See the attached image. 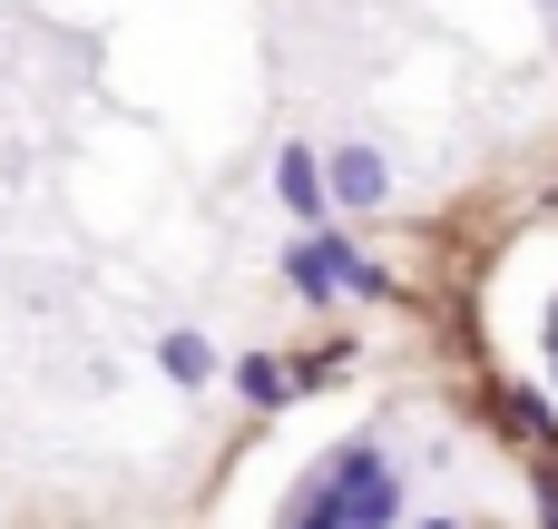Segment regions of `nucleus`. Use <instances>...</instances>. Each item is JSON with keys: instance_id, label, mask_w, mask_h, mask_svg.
I'll return each mask as SVG.
<instances>
[{"instance_id": "obj_1", "label": "nucleus", "mask_w": 558, "mask_h": 529, "mask_svg": "<svg viewBox=\"0 0 558 529\" xmlns=\"http://www.w3.org/2000/svg\"><path fill=\"white\" fill-rule=\"evenodd\" d=\"M284 520L294 529H383V520H402V471H392L383 442L363 432V442H343L333 461L304 471V491L284 501Z\"/></svg>"}, {"instance_id": "obj_2", "label": "nucleus", "mask_w": 558, "mask_h": 529, "mask_svg": "<svg viewBox=\"0 0 558 529\" xmlns=\"http://www.w3.org/2000/svg\"><path fill=\"white\" fill-rule=\"evenodd\" d=\"M324 177H333V206H353V216H373V206L392 196V167H383L373 147H333Z\"/></svg>"}, {"instance_id": "obj_3", "label": "nucleus", "mask_w": 558, "mask_h": 529, "mask_svg": "<svg viewBox=\"0 0 558 529\" xmlns=\"http://www.w3.org/2000/svg\"><path fill=\"white\" fill-rule=\"evenodd\" d=\"M275 196H284L294 216H324V206H333V177H324V157H314V147H284V157H275Z\"/></svg>"}, {"instance_id": "obj_4", "label": "nucleus", "mask_w": 558, "mask_h": 529, "mask_svg": "<svg viewBox=\"0 0 558 529\" xmlns=\"http://www.w3.org/2000/svg\"><path fill=\"white\" fill-rule=\"evenodd\" d=\"M284 285H294L304 304H333V294H343V265H333V245H324V236H294V245H284Z\"/></svg>"}, {"instance_id": "obj_5", "label": "nucleus", "mask_w": 558, "mask_h": 529, "mask_svg": "<svg viewBox=\"0 0 558 529\" xmlns=\"http://www.w3.org/2000/svg\"><path fill=\"white\" fill-rule=\"evenodd\" d=\"M157 363H167V383H177V393H206V383H216V344H206V334H186V324L157 344Z\"/></svg>"}, {"instance_id": "obj_6", "label": "nucleus", "mask_w": 558, "mask_h": 529, "mask_svg": "<svg viewBox=\"0 0 558 529\" xmlns=\"http://www.w3.org/2000/svg\"><path fill=\"white\" fill-rule=\"evenodd\" d=\"M235 393H245L255 412H284V402H294V373H284L275 353H245V363H235Z\"/></svg>"}, {"instance_id": "obj_7", "label": "nucleus", "mask_w": 558, "mask_h": 529, "mask_svg": "<svg viewBox=\"0 0 558 529\" xmlns=\"http://www.w3.org/2000/svg\"><path fill=\"white\" fill-rule=\"evenodd\" d=\"M500 422H510V432H530V442H549V412H539V393H500Z\"/></svg>"}, {"instance_id": "obj_8", "label": "nucleus", "mask_w": 558, "mask_h": 529, "mask_svg": "<svg viewBox=\"0 0 558 529\" xmlns=\"http://www.w3.org/2000/svg\"><path fill=\"white\" fill-rule=\"evenodd\" d=\"M549 363H558V334H549Z\"/></svg>"}, {"instance_id": "obj_9", "label": "nucleus", "mask_w": 558, "mask_h": 529, "mask_svg": "<svg viewBox=\"0 0 558 529\" xmlns=\"http://www.w3.org/2000/svg\"><path fill=\"white\" fill-rule=\"evenodd\" d=\"M549 10H558V0H549Z\"/></svg>"}]
</instances>
